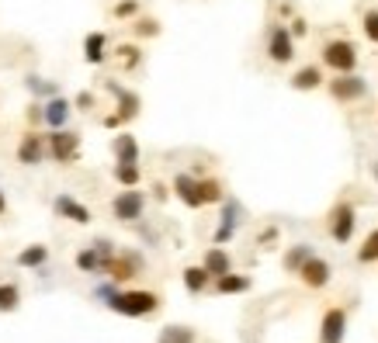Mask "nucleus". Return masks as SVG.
Returning <instances> with one entry per match:
<instances>
[{
    "label": "nucleus",
    "mask_w": 378,
    "mask_h": 343,
    "mask_svg": "<svg viewBox=\"0 0 378 343\" xmlns=\"http://www.w3.org/2000/svg\"><path fill=\"white\" fill-rule=\"evenodd\" d=\"M358 260H361V263H375V260H378V229L368 236V239H365V247L358 250Z\"/></svg>",
    "instance_id": "obj_27"
},
{
    "label": "nucleus",
    "mask_w": 378,
    "mask_h": 343,
    "mask_svg": "<svg viewBox=\"0 0 378 343\" xmlns=\"http://www.w3.org/2000/svg\"><path fill=\"white\" fill-rule=\"evenodd\" d=\"M0 212H4V191H0Z\"/></svg>",
    "instance_id": "obj_38"
},
{
    "label": "nucleus",
    "mask_w": 378,
    "mask_h": 343,
    "mask_svg": "<svg viewBox=\"0 0 378 343\" xmlns=\"http://www.w3.org/2000/svg\"><path fill=\"white\" fill-rule=\"evenodd\" d=\"M323 63L336 70V73H354V66H358V49L350 42H343V39H336V42H327L323 45Z\"/></svg>",
    "instance_id": "obj_2"
},
{
    "label": "nucleus",
    "mask_w": 378,
    "mask_h": 343,
    "mask_svg": "<svg viewBox=\"0 0 378 343\" xmlns=\"http://www.w3.org/2000/svg\"><path fill=\"white\" fill-rule=\"evenodd\" d=\"M115 160L118 163H139V142H135V135H115Z\"/></svg>",
    "instance_id": "obj_12"
},
{
    "label": "nucleus",
    "mask_w": 378,
    "mask_h": 343,
    "mask_svg": "<svg viewBox=\"0 0 378 343\" xmlns=\"http://www.w3.org/2000/svg\"><path fill=\"white\" fill-rule=\"evenodd\" d=\"M330 218H334V222H330L334 239L336 243H347V239L354 236V208H350V205H336Z\"/></svg>",
    "instance_id": "obj_9"
},
{
    "label": "nucleus",
    "mask_w": 378,
    "mask_h": 343,
    "mask_svg": "<svg viewBox=\"0 0 378 343\" xmlns=\"http://www.w3.org/2000/svg\"><path fill=\"white\" fill-rule=\"evenodd\" d=\"M28 87H35L39 94H52V90H56V87H52V84H42V80H35V77L28 80Z\"/></svg>",
    "instance_id": "obj_36"
},
{
    "label": "nucleus",
    "mask_w": 378,
    "mask_h": 343,
    "mask_svg": "<svg viewBox=\"0 0 378 343\" xmlns=\"http://www.w3.org/2000/svg\"><path fill=\"white\" fill-rule=\"evenodd\" d=\"M108 90H111V94H115V97H118V104H122V111H118V115H122V118H135V115H139V97H135V94H128V90H122V87L118 84H111V80H108Z\"/></svg>",
    "instance_id": "obj_18"
},
{
    "label": "nucleus",
    "mask_w": 378,
    "mask_h": 343,
    "mask_svg": "<svg viewBox=\"0 0 378 343\" xmlns=\"http://www.w3.org/2000/svg\"><path fill=\"white\" fill-rule=\"evenodd\" d=\"M18 308V288L14 285H0V312Z\"/></svg>",
    "instance_id": "obj_30"
},
{
    "label": "nucleus",
    "mask_w": 378,
    "mask_h": 343,
    "mask_svg": "<svg viewBox=\"0 0 378 343\" xmlns=\"http://www.w3.org/2000/svg\"><path fill=\"white\" fill-rule=\"evenodd\" d=\"M115 14H118V18H128V14H135V0H126V4H118V7H115Z\"/></svg>",
    "instance_id": "obj_34"
},
{
    "label": "nucleus",
    "mask_w": 378,
    "mask_h": 343,
    "mask_svg": "<svg viewBox=\"0 0 378 343\" xmlns=\"http://www.w3.org/2000/svg\"><path fill=\"white\" fill-rule=\"evenodd\" d=\"M173 191H177V198H181L188 208H202V205H205V201H202V180H195L191 173H177Z\"/></svg>",
    "instance_id": "obj_7"
},
{
    "label": "nucleus",
    "mask_w": 378,
    "mask_h": 343,
    "mask_svg": "<svg viewBox=\"0 0 378 343\" xmlns=\"http://www.w3.org/2000/svg\"><path fill=\"white\" fill-rule=\"evenodd\" d=\"M343 330H347V316H343V308H330V312L323 316L319 340L323 343H343Z\"/></svg>",
    "instance_id": "obj_10"
},
{
    "label": "nucleus",
    "mask_w": 378,
    "mask_h": 343,
    "mask_svg": "<svg viewBox=\"0 0 378 343\" xmlns=\"http://www.w3.org/2000/svg\"><path fill=\"white\" fill-rule=\"evenodd\" d=\"M236 225H240V205H236V201H226V205H222V225L215 229V243L233 239Z\"/></svg>",
    "instance_id": "obj_11"
},
{
    "label": "nucleus",
    "mask_w": 378,
    "mask_h": 343,
    "mask_svg": "<svg viewBox=\"0 0 378 343\" xmlns=\"http://www.w3.org/2000/svg\"><path fill=\"white\" fill-rule=\"evenodd\" d=\"M115 180L126 184V187L139 184V167H135V163H118V167H115Z\"/></svg>",
    "instance_id": "obj_26"
},
{
    "label": "nucleus",
    "mask_w": 378,
    "mask_h": 343,
    "mask_svg": "<svg viewBox=\"0 0 378 343\" xmlns=\"http://www.w3.org/2000/svg\"><path fill=\"white\" fill-rule=\"evenodd\" d=\"M142 205H146L142 191H122V194L115 198L111 212H115V218H122V222H135V218L142 215Z\"/></svg>",
    "instance_id": "obj_6"
},
{
    "label": "nucleus",
    "mask_w": 378,
    "mask_h": 343,
    "mask_svg": "<svg viewBox=\"0 0 378 343\" xmlns=\"http://www.w3.org/2000/svg\"><path fill=\"white\" fill-rule=\"evenodd\" d=\"M45 257H49L45 247H28V250L18 254V263H21V267H39V263H45Z\"/></svg>",
    "instance_id": "obj_25"
},
{
    "label": "nucleus",
    "mask_w": 378,
    "mask_h": 343,
    "mask_svg": "<svg viewBox=\"0 0 378 343\" xmlns=\"http://www.w3.org/2000/svg\"><path fill=\"white\" fill-rule=\"evenodd\" d=\"M319 84H323V70H319V66H302L292 77L295 90H316Z\"/></svg>",
    "instance_id": "obj_17"
},
{
    "label": "nucleus",
    "mask_w": 378,
    "mask_h": 343,
    "mask_svg": "<svg viewBox=\"0 0 378 343\" xmlns=\"http://www.w3.org/2000/svg\"><path fill=\"white\" fill-rule=\"evenodd\" d=\"M18 160L28 163V167L39 163V160H42V139H39V135H25L21 146H18Z\"/></svg>",
    "instance_id": "obj_16"
},
{
    "label": "nucleus",
    "mask_w": 378,
    "mask_h": 343,
    "mask_svg": "<svg viewBox=\"0 0 378 343\" xmlns=\"http://www.w3.org/2000/svg\"><path fill=\"white\" fill-rule=\"evenodd\" d=\"M56 212L63 215V218H70V222H80V225L90 222V212H87L84 205H77L73 198H66V194H59V198H56Z\"/></svg>",
    "instance_id": "obj_14"
},
{
    "label": "nucleus",
    "mask_w": 378,
    "mask_h": 343,
    "mask_svg": "<svg viewBox=\"0 0 378 343\" xmlns=\"http://www.w3.org/2000/svg\"><path fill=\"white\" fill-rule=\"evenodd\" d=\"M160 343H195V330H188V326H167L160 333Z\"/></svg>",
    "instance_id": "obj_24"
},
{
    "label": "nucleus",
    "mask_w": 378,
    "mask_h": 343,
    "mask_svg": "<svg viewBox=\"0 0 378 343\" xmlns=\"http://www.w3.org/2000/svg\"><path fill=\"white\" fill-rule=\"evenodd\" d=\"M330 94L336 101H361L368 94L365 77H354V73H336V80H330Z\"/></svg>",
    "instance_id": "obj_3"
},
{
    "label": "nucleus",
    "mask_w": 378,
    "mask_h": 343,
    "mask_svg": "<svg viewBox=\"0 0 378 343\" xmlns=\"http://www.w3.org/2000/svg\"><path fill=\"white\" fill-rule=\"evenodd\" d=\"M298 277H302L309 288H327V285H330V263L319 260V257H309L305 263H302Z\"/></svg>",
    "instance_id": "obj_8"
},
{
    "label": "nucleus",
    "mask_w": 378,
    "mask_h": 343,
    "mask_svg": "<svg viewBox=\"0 0 378 343\" xmlns=\"http://www.w3.org/2000/svg\"><path fill=\"white\" fill-rule=\"evenodd\" d=\"M365 35L378 45V11H368V14H365Z\"/></svg>",
    "instance_id": "obj_31"
},
{
    "label": "nucleus",
    "mask_w": 378,
    "mask_h": 343,
    "mask_svg": "<svg viewBox=\"0 0 378 343\" xmlns=\"http://www.w3.org/2000/svg\"><path fill=\"white\" fill-rule=\"evenodd\" d=\"M108 274H111L115 281L135 277V274H139V257H111V263H108Z\"/></svg>",
    "instance_id": "obj_15"
},
{
    "label": "nucleus",
    "mask_w": 378,
    "mask_h": 343,
    "mask_svg": "<svg viewBox=\"0 0 378 343\" xmlns=\"http://www.w3.org/2000/svg\"><path fill=\"white\" fill-rule=\"evenodd\" d=\"M108 263H111V260L101 254V247L77 254V267H80V270H87V274H90V270H108Z\"/></svg>",
    "instance_id": "obj_19"
},
{
    "label": "nucleus",
    "mask_w": 378,
    "mask_h": 343,
    "mask_svg": "<svg viewBox=\"0 0 378 343\" xmlns=\"http://www.w3.org/2000/svg\"><path fill=\"white\" fill-rule=\"evenodd\" d=\"M66 115H70V104H66L63 97H52V101L45 104V122H49L52 129H63V125H66Z\"/></svg>",
    "instance_id": "obj_20"
},
{
    "label": "nucleus",
    "mask_w": 378,
    "mask_h": 343,
    "mask_svg": "<svg viewBox=\"0 0 378 343\" xmlns=\"http://www.w3.org/2000/svg\"><path fill=\"white\" fill-rule=\"evenodd\" d=\"M292 35H305V21H302V18L292 21Z\"/></svg>",
    "instance_id": "obj_37"
},
{
    "label": "nucleus",
    "mask_w": 378,
    "mask_h": 343,
    "mask_svg": "<svg viewBox=\"0 0 378 343\" xmlns=\"http://www.w3.org/2000/svg\"><path fill=\"white\" fill-rule=\"evenodd\" d=\"M215 288H219L222 295L247 292V288H250V277H240V274H233V270H229V274H222V277H219V285H215Z\"/></svg>",
    "instance_id": "obj_23"
},
{
    "label": "nucleus",
    "mask_w": 378,
    "mask_h": 343,
    "mask_svg": "<svg viewBox=\"0 0 378 343\" xmlns=\"http://www.w3.org/2000/svg\"><path fill=\"white\" fill-rule=\"evenodd\" d=\"M267 56H271V63H292L295 59V35L288 28H274L271 32V39H267Z\"/></svg>",
    "instance_id": "obj_4"
},
{
    "label": "nucleus",
    "mask_w": 378,
    "mask_h": 343,
    "mask_svg": "<svg viewBox=\"0 0 378 343\" xmlns=\"http://www.w3.org/2000/svg\"><path fill=\"white\" fill-rule=\"evenodd\" d=\"M49 146H52V156H56L59 163H73V160H77L80 135H77V132H66V129H56L49 135Z\"/></svg>",
    "instance_id": "obj_5"
},
{
    "label": "nucleus",
    "mask_w": 378,
    "mask_h": 343,
    "mask_svg": "<svg viewBox=\"0 0 378 343\" xmlns=\"http://www.w3.org/2000/svg\"><path fill=\"white\" fill-rule=\"evenodd\" d=\"M202 201H205V205L222 201V184H219V180H202Z\"/></svg>",
    "instance_id": "obj_29"
},
{
    "label": "nucleus",
    "mask_w": 378,
    "mask_h": 343,
    "mask_svg": "<svg viewBox=\"0 0 378 343\" xmlns=\"http://www.w3.org/2000/svg\"><path fill=\"white\" fill-rule=\"evenodd\" d=\"M104 42H108V39H104L101 32H90V35H87V42H84L87 63H94V66H97V63H104Z\"/></svg>",
    "instance_id": "obj_21"
},
{
    "label": "nucleus",
    "mask_w": 378,
    "mask_h": 343,
    "mask_svg": "<svg viewBox=\"0 0 378 343\" xmlns=\"http://www.w3.org/2000/svg\"><path fill=\"white\" fill-rule=\"evenodd\" d=\"M309 257H312V250H309V247H295L292 254L285 257V267L298 274V270H302V263H305V260H309Z\"/></svg>",
    "instance_id": "obj_28"
},
{
    "label": "nucleus",
    "mask_w": 378,
    "mask_h": 343,
    "mask_svg": "<svg viewBox=\"0 0 378 343\" xmlns=\"http://www.w3.org/2000/svg\"><path fill=\"white\" fill-rule=\"evenodd\" d=\"M209 270L205 267H188L184 270V288L191 292V295H198V292H205V285H209Z\"/></svg>",
    "instance_id": "obj_22"
},
{
    "label": "nucleus",
    "mask_w": 378,
    "mask_h": 343,
    "mask_svg": "<svg viewBox=\"0 0 378 343\" xmlns=\"http://www.w3.org/2000/svg\"><path fill=\"white\" fill-rule=\"evenodd\" d=\"M135 35H160L157 21H135Z\"/></svg>",
    "instance_id": "obj_32"
},
{
    "label": "nucleus",
    "mask_w": 378,
    "mask_h": 343,
    "mask_svg": "<svg viewBox=\"0 0 378 343\" xmlns=\"http://www.w3.org/2000/svg\"><path fill=\"white\" fill-rule=\"evenodd\" d=\"M77 108H84V111L87 108H94V94H87V90L84 94H77Z\"/></svg>",
    "instance_id": "obj_35"
},
{
    "label": "nucleus",
    "mask_w": 378,
    "mask_h": 343,
    "mask_svg": "<svg viewBox=\"0 0 378 343\" xmlns=\"http://www.w3.org/2000/svg\"><path fill=\"white\" fill-rule=\"evenodd\" d=\"M118 52H122V63H126V66H135V63H139V49H135V45H122Z\"/></svg>",
    "instance_id": "obj_33"
},
{
    "label": "nucleus",
    "mask_w": 378,
    "mask_h": 343,
    "mask_svg": "<svg viewBox=\"0 0 378 343\" xmlns=\"http://www.w3.org/2000/svg\"><path fill=\"white\" fill-rule=\"evenodd\" d=\"M108 305H111L115 312H122V316H150V312L160 308V299H157L153 292H122V295H115Z\"/></svg>",
    "instance_id": "obj_1"
},
{
    "label": "nucleus",
    "mask_w": 378,
    "mask_h": 343,
    "mask_svg": "<svg viewBox=\"0 0 378 343\" xmlns=\"http://www.w3.org/2000/svg\"><path fill=\"white\" fill-rule=\"evenodd\" d=\"M202 267L209 270L212 277H222V274H229V270H233V260H229V254H226V250L212 247L209 254H205V263H202Z\"/></svg>",
    "instance_id": "obj_13"
}]
</instances>
